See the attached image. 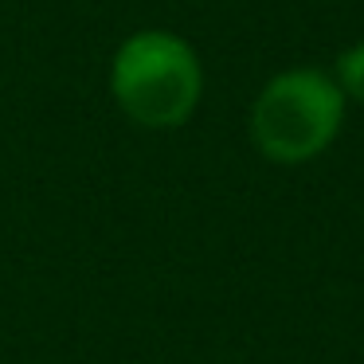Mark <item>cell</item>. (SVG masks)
I'll list each match as a JSON object with an SVG mask.
<instances>
[{
	"label": "cell",
	"instance_id": "1",
	"mask_svg": "<svg viewBox=\"0 0 364 364\" xmlns=\"http://www.w3.org/2000/svg\"><path fill=\"white\" fill-rule=\"evenodd\" d=\"M110 90L129 122L145 129H176L196 110L204 71L188 40L173 32H137L114 55Z\"/></svg>",
	"mask_w": 364,
	"mask_h": 364
},
{
	"label": "cell",
	"instance_id": "2",
	"mask_svg": "<svg viewBox=\"0 0 364 364\" xmlns=\"http://www.w3.org/2000/svg\"><path fill=\"white\" fill-rule=\"evenodd\" d=\"M341 122H345V95L337 79L314 67L274 75L251 106V137L274 165H306L321 157L337 141Z\"/></svg>",
	"mask_w": 364,
	"mask_h": 364
},
{
	"label": "cell",
	"instance_id": "3",
	"mask_svg": "<svg viewBox=\"0 0 364 364\" xmlns=\"http://www.w3.org/2000/svg\"><path fill=\"white\" fill-rule=\"evenodd\" d=\"M337 87H341V95H345V98L364 102V43H356V48H348L345 55H341Z\"/></svg>",
	"mask_w": 364,
	"mask_h": 364
}]
</instances>
